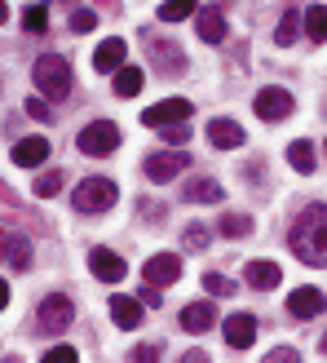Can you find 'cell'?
Listing matches in <instances>:
<instances>
[{
  "label": "cell",
  "instance_id": "obj_27",
  "mask_svg": "<svg viewBox=\"0 0 327 363\" xmlns=\"http://www.w3.org/2000/svg\"><path fill=\"white\" fill-rule=\"evenodd\" d=\"M297 31H301V13H297V9H287V13L279 18V27H275V40H279V45H292V40H297Z\"/></svg>",
  "mask_w": 327,
  "mask_h": 363
},
{
  "label": "cell",
  "instance_id": "obj_6",
  "mask_svg": "<svg viewBox=\"0 0 327 363\" xmlns=\"http://www.w3.org/2000/svg\"><path fill=\"white\" fill-rule=\"evenodd\" d=\"M190 111H195V106H190L186 98H164V102H155V106H147V111H142V124H151V129H164V124L186 120Z\"/></svg>",
  "mask_w": 327,
  "mask_h": 363
},
{
  "label": "cell",
  "instance_id": "obj_12",
  "mask_svg": "<svg viewBox=\"0 0 327 363\" xmlns=\"http://www.w3.org/2000/svg\"><path fill=\"white\" fill-rule=\"evenodd\" d=\"M222 333H226V346L230 350H248L252 341H257V319H252V315H230Z\"/></svg>",
  "mask_w": 327,
  "mask_h": 363
},
{
  "label": "cell",
  "instance_id": "obj_13",
  "mask_svg": "<svg viewBox=\"0 0 327 363\" xmlns=\"http://www.w3.org/2000/svg\"><path fill=\"white\" fill-rule=\"evenodd\" d=\"M319 311H327V297L319 288H297V293L287 297V315L292 319H314Z\"/></svg>",
  "mask_w": 327,
  "mask_h": 363
},
{
  "label": "cell",
  "instance_id": "obj_29",
  "mask_svg": "<svg viewBox=\"0 0 327 363\" xmlns=\"http://www.w3.org/2000/svg\"><path fill=\"white\" fill-rule=\"evenodd\" d=\"M164 142H168V147H186V142H190V124L186 120H177V124H164Z\"/></svg>",
  "mask_w": 327,
  "mask_h": 363
},
{
  "label": "cell",
  "instance_id": "obj_16",
  "mask_svg": "<svg viewBox=\"0 0 327 363\" xmlns=\"http://www.w3.org/2000/svg\"><path fill=\"white\" fill-rule=\"evenodd\" d=\"M195 31H199V40H204V45H222L226 40V18L217 13V9H199Z\"/></svg>",
  "mask_w": 327,
  "mask_h": 363
},
{
  "label": "cell",
  "instance_id": "obj_36",
  "mask_svg": "<svg viewBox=\"0 0 327 363\" xmlns=\"http://www.w3.org/2000/svg\"><path fill=\"white\" fill-rule=\"evenodd\" d=\"M45 363H76V350H71V346H53L45 354Z\"/></svg>",
  "mask_w": 327,
  "mask_h": 363
},
{
  "label": "cell",
  "instance_id": "obj_15",
  "mask_svg": "<svg viewBox=\"0 0 327 363\" xmlns=\"http://www.w3.org/2000/svg\"><path fill=\"white\" fill-rule=\"evenodd\" d=\"M45 160H49V142L45 138H23L13 147V164L18 169H35V164H45Z\"/></svg>",
  "mask_w": 327,
  "mask_h": 363
},
{
  "label": "cell",
  "instance_id": "obj_22",
  "mask_svg": "<svg viewBox=\"0 0 327 363\" xmlns=\"http://www.w3.org/2000/svg\"><path fill=\"white\" fill-rule=\"evenodd\" d=\"M142 84H147L142 67H120V71H115V94H120V98H137Z\"/></svg>",
  "mask_w": 327,
  "mask_h": 363
},
{
  "label": "cell",
  "instance_id": "obj_41",
  "mask_svg": "<svg viewBox=\"0 0 327 363\" xmlns=\"http://www.w3.org/2000/svg\"><path fill=\"white\" fill-rule=\"evenodd\" d=\"M5 18H9V5H5V0H0V23H5Z\"/></svg>",
  "mask_w": 327,
  "mask_h": 363
},
{
  "label": "cell",
  "instance_id": "obj_14",
  "mask_svg": "<svg viewBox=\"0 0 327 363\" xmlns=\"http://www.w3.org/2000/svg\"><path fill=\"white\" fill-rule=\"evenodd\" d=\"M243 138H248V133H243L234 120H212V124H208V142H212L217 151H234V147H243Z\"/></svg>",
  "mask_w": 327,
  "mask_h": 363
},
{
  "label": "cell",
  "instance_id": "obj_28",
  "mask_svg": "<svg viewBox=\"0 0 327 363\" xmlns=\"http://www.w3.org/2000/svg\"><path fill=\"white\" fill-rule=\"evenodd\" d=\"M217 230H222L226 240H243V235L252 230V222H248V217H239V213H226L222 222H217Z\"/></svg>",
  "mask_w": 327,
  "mask_h": 363
},
{
  "label": "cell",
  "instance_id": "obj_18",
  "mask_svg": "<svg viewBox=\"0 0 327 363\" xmlns=\"http://www.w3.org/2000/svg\"><path fill=\"white\" fill-rule=\"evenodd\" d=\"M212 323H217L212 301H195V306H186V311H181V328H186V333H208Z\"/></svg>",
  "mask_w": 327,
  "mask_h": 363
},
{
  "label": "cell",
  "instance_id": "obj_39",
  "mask_svg": "<svg viewBox=\"0 0 327 363\" xmlns=\"http://www.w3.org/2000/svg\"><path fill=\"white\" fill-rule=\"evenodd\" d=\"M5 306H9V284L0 279V311H5Z\"/></svg>",
  "mask_w": 327,
  "mask_h": 363
},
{
  "label": "cell",
  "instance_id": "obj_11",
  "mask_svg": "<svg viewBox=\"0 0 327 363\" xmlns=\"http://www.w3.org/2000/svg\"><path fill=\"white\" fill-rule=\"evenodd\" d=\"M88 270H93L98 279H106V284H120L124 275H129L124 257H115V252H106V248H93V252H88Z\"/></svg>",
  "mask_w": 327,
  "mask_h": 363
},
{
  "label": "cell",
  "instance_id": "obj_8",
  "mask_svg": "<svg viewBox=\"0 0 327 363\" xmlns=\"http://www.w3.org/2000/svg\"><path fill=\"white\" fill-rule=\"evenodd\" d=\"M292 94H287V89H261L257 94V102H252V111H257L261 120H287L292 116Z\"/></svg>",
  "mask_w": 327,
  "mask_h": 363
},
{
  "label": "cell",
  "instance_id": "obj_20",
  "mask_svg": "<svg viewBox=\"0 0 327 363\" xmlns=\"http://www.w3.org/2000/svg\"><path fill=\"white\" fill-rule=\"evenodd\" d=\"M248 284L261 288V293H265V288H279L283 284V270L275 262H248Z\"/></svg>",
  "mask_w": 327,
  "mask_h": 363
},
{
  "label": "cell",
  "instance_id": "obj_9",
  "mask_svg": "<svg viewBox=\"0 0 327 363\" xmlns=\"http://www.w3.org/2000/svg\"><path fill=\"white\" fill-rule=\"evenodd\" d=\"M142 279L147 284H155V288H164V284H177L181 279V262L173 257V252H155V257L142 266Z\"/></svg>",
  "mask_w": 327,
  "mask_h": 363
},
{
  "label": "cell",
  "instance_id": "obj_30",
  "mask_svg": "<svg viewBox=\"0 0 327 363\" xmlns=\"http://www.w3.org/2000/svg\"><path fill=\"white\" fill-rule=\"evenodd\" d=\"M58 191H62V173H40V177H35V195H40V199L58 195Z\"/></svg>",
  "mask_w": 327,
  "mask_h": 363
},
{
  "label": "cell",
  "instance_id": "obj_31",
  "mask_svg": "<svg viewBox=\"0 0 327 363\" xmlns=\"http://www.w3.org/2000/svg\"><path fill=\"white\" fill-rule=\"evenodd\" d=\"M23 27H27V31H45V27H49V9H45V5H31V9L23 13Z\"/></svg>",
  "mask_w": 327,
  "mask_h": 363
},
{
  "label": "cell",
  "instance_id": "obj_23",
  "mask_svg": "<svg viewBox=\"0 0 327 363\" xmlns=\"http://www.w3.org/2000/svg\"><path fill=\"white\" fill-rule=\"evenodd\" d=\"M287 164H292L297 173H314V147L310 142H292V147H287Z\"/></svg>",
  "mask_w": 327,
  "mask_h": 363
},
{
  "label": "cell",
  "instance_id": "obj_4",
  "mask_svg": "<svg viewBox=\"0 0 327 363\" xmlns=\"http://www.w3.org/2000/svg\"><path fill=\"white\" fill-rule=\"evenodd\" d=\"M71 315H76V306H71V297L62 293H49L40 301V311H35V333H45V337H58L71 328Z\"/></svg>",
  "mask_w": 327,
  "mask_h": 363
},
{
  "label": "cell",
  "instance_id": "obj_17",
  "mask_svg": "<svg viewBox=\"0 0 327 363\" xmlns=\"http://www.w3.org/2000/svg\"><path fill=\"white\" fill-rule=\"evenodd\" d=\"M111 319H115V328H137V323H142V301L115 293L111 297Z\"/></svg>",
  "mask_w": 327,
  "mask_h": 363
},
{
  "label": "cell",
  "instance_id": "obj_43",
  "mask_svg": "<svg viewBox=\"0 0 327 363\" xmlns=\"http://www.w3.org/2000/svg\"><path fill=\"white\" fill-rule=\"evenodd\" d=\"M323 151H327V147H323Z\"/></svg>",
  "mask_w": 327,
  "mask_h": 363
},
{
  "label": "cell",
  "instance_id": "obj_2",
  "mask_svg": "<svg viewBox=\"0 0 327 363\" xmlns=\"http://www.w3.org/2000/svg\"><path fill=\"white\" fill-rule=\"evenodd\" d=\"M35 89L49 98V102H62L71 98V84H76V71H71V62L62 58V53H45V58H35Z\"/></svg>",
  "mask_w": 327,
  "mask_h": 363
},
{
  "label": "cell",
  "instance_id": "obj_37",
  "mask_svg": "<svg viewBox=\"0 0 327 363\" xmlns=\"http://www.w3.org/2000/svg\"><path fill=\"white\" fill-rule=\"evenodd\" d=\"M270 363H297V350H292V346H279V350H270Z\"/></svg>",
  "mask_w": 327,
  "mask_h": 363
},
{
  "label": "cell",
  "instance_id": "obj_42",
  "mask_svg": "<svg viewBox=\"0 0 327 363\" xmlns=\"http://www.w3.org/2000/svg\"><path fill=\"white\" fill-rule=\"evenodd\" d=\"M319 350H323V354H327V337H323V346H319Z\"/></svg>",
  "mask_w": 327,
  "mask_h": 363
},
{
  "label": "cell",
  "instance_id": "obj_7",
  "mask_svg": "<svg viewBox=\"0 0 327 363\" xmlns=\"http://www.w3.org/2000/svg\"><path fill=\"white\" fill-rule=\"evenodd\" d=\"M186 164H190L186 151H155V155H147V164H142V169H147L151 182H173Z\"/></svg>",
  "mask_w": 327,
  "mask_h": 363
},
{
  "label": "cell",
  "instance_id": "obj_40",
  "mask_svg": "<svg viewBox=\"0 0 327 363\" xmlns=\"http://www.w3.org/2000/svg\"><path fill=\"white\" fill-rule=\"evenodd\" d=\"M5 252H9V235H0V257H5Z\"/></svg>",
  "mask_w": 327,
  "mask_h": 363
},
{
  "label": "cell",
  "instance_id": "obj_3",
  "mask_svg": "<svg viewBox=\"0 0 327 363\" xmlns=\"http://www.w3.org/2000/svg\"><path fill=\"white\" fill-rule=\"evenodd\" d=\"M115 182H106V177H84L76 191H71V204H76L80 213H106L115 204Z\"/></svg>",
  "mask_w": 327,
  "mask_h": 363
},
{
  "label": "cell",
  "instance_id": "obj_10",
  "mask_svg": "<svg viewBox=\"0 0 327 363\" xmlns=\"http://www.w3.org/2000/svg\"><path fill=\"white\" fill-rule=\"evenodd\" d=\"M151 62H155V71H164V76H177L181 67H186V58H181V49L173 45V40H159V35H151Z\"/></svg>",
  "mask_w": 327,
  "mask_h": 363
},
{
  "label": "cell",
  "instance_id": "obj_25",
  "mask_svg": "<svg viewBox=\"0 0 327 363\" xmlns=\"http://www.w3.org/2000/svg\"><path fill=\"white\" fill-rule=\"evenodd\" d=\"M5 257H9L13 270H27V266H31V244H27V235H9V252H5Z\"/></svg>",
  "mask_w": 327,
  "mask_h": 363
},
{
  "label": "cell",
  "instance_id": "obj_26",
  "mask_svg": "<svg viewBox=\"0 0 327 363\" xmlns=\"http://www.w3.org/2000/svg\"><path fill=\"white\" fill-rule=\"evenodd\" d=\"M199 5L195 0H164L159 5V23H181V18H190Z\"/></svg>",
  "mask_w": 327,
  "mask_h": 363
},
{
  "label": "cell",
  "instance_id": "obj_24",
  "mask_svg": "<svg viewBox=\"0 0 327 363\" xmlns=\"http://www.w3.org/2000/svg\"><path fill=\"white\" fill-rule=\"evenodd\" d=\"M305 31H310L314 45L327 40V5H310V9H305Z\"/></svg>",
  "mask_w": 327,
  "mask_h": 363
},
{
  "label": "cell",
  "instance_id": "obj_32",
  "mask_svg": "<svg viewBox=\"0 0 327 363\" xmlns=\"http://www.w3.org/2000/svg\"><path fill=\"white\" fill-rule=\"evenodd\" d=\"M204 288H208L212 297H230V293H234V284H230L226 275H212V270H208V275H204Z\"/></svg>",
  "mask_w": 327,
  "mask_h": 363
},
{
  "label": "cell",
  "instance_id": "obj_35",
  "mask_svg": "<svg viewBox=\"0 0 327 363\" xmlns=\"http://www.w3.org/2000/svg\"><path fill=\"white\" fill-rule=\"evenodd\" d=\"M27 116H31V120H53V111H49L45 98H27Z\"/></svg>",
  "mask_w": 327,
  "mask_h": 363
},
{
  "label": "cell",
  "instance_id": "obj_33",
  "mask_svg": "<svg viewBox=\"0 0 327 363\" xmlns=\"http://www.w3.org/2000/svg\"><path fill=\"white\" fill-rule=\"evenodd\" d=\"M93 27H98V13L93 9H76V13H71V31L84 35V31H93Z\"/></svg>",
  "mask_w": 327,
  "mask_h": 363
},
{
  "label": "cell",
  "instance_id": "obj_19",
  "mask_svg": "<svg viewBox=\"0 0 327 363\" xmlns=\"http://www.w3.org/2000/svg\"><path fill=\"white\" fill-rule=\"evenodd\" d=\"M181 199H186V204H217V199H222V186H217L212 177H195V182L181 186Z\"/></svg>",
  "mask_w": 327,
  "mask_h": 363
},
{
  "label": "cell",
  "instance_id": "obj_34",
  "mask_svg": "<svg viewBox=\"0 0 327 363\" xmlns=\"http://www.w3.org/2000/svg\"><path fill=\"white\" fill-rule=\"evenodd\" d=\"M181 244H186V248H204L208 244V226H186V235H181Z\"/></svg>",
  "mask_w": 327,
  "mask_h": 363
},
{
  "label": "cell",
  "instance_id": "obj_38",
  "mask_svg": "<svg viewBox=\"0 0 327 363\" xmlns=\"http://www.w3.org/2000/svg\"><path fill=\"white\" fill-rule=\"evenodd\" d=\"M133 359H137V363H151V359H159V346H137Z\"/></svg>",
  "mask_w": 327,
  "mask_h": 363
},
{
  "label": "cell",
  "instance_id": "obj_21",
  "mask_svg": "<svg viewBox=\"0 0 327 363\" xmlns=\"http://www.w3.org/2000/svg\"><path fill=\"white\" fill-rule=\"evenodd\" d=\"M93 67L102 71H120L124 67V40H106V45H98V53H93Z\"/></svg>",
  "mask_w": 327,
  "mask_h": 363
},
{
  "label": "cell",
  "instance_id": "obj_5",
  "mask_svg": "<svg viewBox=\"0 0 327 363\" xmlns=\"http://www.w3.org/2000/svg\"><path fill=\"white\" fill-rule=\"evenodd\" d=\"M76 147H80L84 155H111V151L120 147V129H115L111 120L84 124V129H80V138H76Z\"/></svg>",
  "mask_w": 327,
  "mask_h": 363
},
{
  "label": "cell",
  "instance_id": "obj_1",
  "mask_svg": "<svg viewBox=\"0 0 327 363\" xmlns=\"http://www.w3.org/2000/svg\"><path fill=\"white\" fill-rule=\"evenodd\" d=\"M287 248L305 266H327V204H310L297 217L287 230Z\"/></svg>",
  "mask_w": 327,
  "mask_h": 363
}]
</instances>
